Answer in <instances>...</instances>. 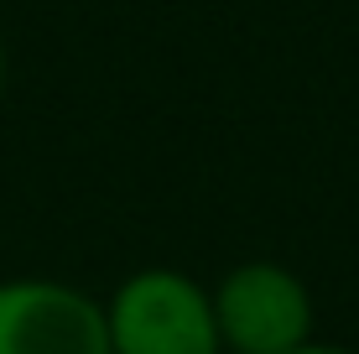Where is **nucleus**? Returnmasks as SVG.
I'll return each instance as SVG.
<instances>
[{
	"label": "nucleus",
	"instance_id": "3",
	"mask_svg": "<svg viewBox=\"0 0 359 354\" xmlns=\"http://www.w3.org/2000/svg\"><path fill=\"white\" fill-rule=\"evenodd\" d=\"M0 354H109L104 302L57 276H6Z\"/></svg>",
	"mask_w": 359,
	"mask_h": 354
},
{
	"label": "nucleus",
	"instance_id": "5",
	"mask_svg": "<svg viewBox=\"0 0 359 354\" xmlns=\"http://www.w3.org/2000/svg\"><path fill=\"white\" fill-rule=\"evenodd\" d=\"M6 73H11V63H6V42H0V100H6Z\"/></svg>",
	"mask_w": 359,
	"mask_h": 354
},
{
	"label": "nucleus",
	"instance_id": "4",
	"mask_svg": "<svg viewBox=\"0 0 359 354\" xmlns=\"http://www.w3.org/2000/svg\"><path fill=\"white\" fill-rule=\"evenodd\" d=\"M292 354H354V349H344V344H323V339H307V344H297Z\"/></svg>",
	"mask_w": 359,
	"mask_h": 354
},
{
	"label": "nucleus",
	"instance_id": "2",
	"mask_svg": "<svg viewBox=\"0 0 359 354\" xmlns=\"http://www.w3.org/2000/svg\"><path fill=\"white\" fill-rule=\"evenodd\" d=\"M214 323L224 354H292L313 339L318 308L292 266L240 261L214 287Z\"/></svg>",
	"mask_w": 359,
	"mask_h": 354
},
{
	"label": "nucleus",
	"instance_id": "1",
	"mask_svg": "<svg viewBox=\"0 0 359 354\" xmlns=\"http://www.w3.org/2000/svg\"><path fill=\"white\" fill-rule=\"evenodd\" d=\"M109 354H224L214 292L177 266H141L104 297Z\"/></svg>",
	"mask_w": 359,
	"mask_h": 354
}]
</instances>
